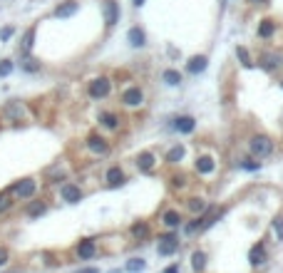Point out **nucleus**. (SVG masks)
Returning <instances> with one entry per match:
<instances>
[{"label":"nucleus","instance_id":"obj_1","mask_svg":"<svg viewBox=\"0 0 283 273\" xmlns=\"http://www.w3.org/2000/svg\"><path fill=\"white\" fill-rule=\"evenodd\" d=\"M249 149H251L253 157H268V154L273 152V142H271L268 137H264V134H256V137L249 142Z\"/></svg>","mask_w":283,"mask_h":273},{"label":"nucleus","instance_id":"obj_2","mask_svg":"<svg viewBox=\"0 0 283 273\" xmlns=\"http://www.w3.org/2000/svg\"><path fill=\"white\" fill-rule=\"evenodd\" d=\"M87 92H90V97H95V99L110 97V92H112V82L107 80V77H100V80L90 82V87H87Z\"/></svg>","mask_w":283,"mask_h":273},{"label":"nucleus","instance_id":"obj_3","mask_svg":"<svg viewBox=\"0 0 283 273\" xmlns=\"http://www.w3.org/2000/svg\"><path fill=\"white\" fill-rule=\"evenodd\" d=\"M142 102H144V92L139 87L124 90V95H122V104H124V107H139Z\"/></svg>","mask_w":283,"mask_h":273},{"label":"nucleus","instance_id":"obj_4","mask_svg":"<svg viewBox=\"0 0 283 273\" xmlns=\"http://www.w3.org/2000/svg\"><path fill=\"white\" fill-rule=\"evenodd\" d=\"M35 189H37V184L33 179H23L20 184H15V196L17 199H30L35 194Z\"/></svg>","mask_w":283,"mask_h":273},{"label":"nucleus","instance_id":"obj_5","mask_svg":"<svg viewBox=\"0 0 283 273\" xmlns=\"http://www.w3.org/2000/svg\"><path fill=\"white\" fill-rule=\"evenodd\" d=\"M249 261H251V266H261V263H266V261H268L264 243H256V246H251V251H249Z\"/></svg>","mask_w":283,"mask_h":273},{"label":"nucleus","instance_id":"obj_6","mask_svg":"<svg viewBox=\"0 0 283 273\" xmlns=\"http://www.w3.org/2000/svg\"><path fill=\"white\" fill-rule=\"evenodd\" d=\"M177 246H179L177 243V236H171V234L169 236H162L159 239V254L162 256H171L174 251H177Z\"/></svg>","mask_w":283,"mask_h":273},{"label":"nucleus","instance_id":"obj_7","mask_svg":"<svg viewBox=\"0 0 283 273\" xmlns=\"http://www.w3.org/2000/svg\"><path fill=\"white\" fill-rule=\"evenodd\" d=\"M77 256H80L82 261H90V258L95 256V241H92V239H82L80 246H77Z\"/></svg>","mask_w":283,"mask_h":273},{"label":"nucleus","instance_id":"obj_8","mask_svg":"<svg viewBox=\"0 0 283 273\" xmlns=\"http://www.w3.org/2000/svg\"><path fill=\"white\" fill-rule=\"evenodd\" d=\"M221 214H224V209L214 206L211 211H206V214H204V219H199V228H209V226H214L216 221L221 219Z\"/></svg>","mask_w":283,"mask_h":273},{"label":"nucleus","instance_id":"obj_9","mask_svg":"<svg viewBox=\"0 0 283 273\" xmlns=\"http://www.w3.org/2000/svg\"><path fill=\"white\" fill-rule=\"evenodd\" d=\"M87 146H90L92 152H97V154H107V152H110V142H104V139L97 137V134H90V139H87Z\"/></svg>","mask_w":283,"mask_h":273},{"label":"nucleus","instance_id":"obj_10","mask_svg":"<svg viewBox=\"0 0 283 273\" xmlns=\"http://www.w3.org/2000/svg\"><path fill=\"white\" fill-rule=\"evenodd\" d=\"M127 179H124V172L119 169V166H112V169H107V186H112V189H117V186H122Z\"/></svg>","mask_w":283,"mask_h":273},{"label":"nucleus","instance_id":"obj_11","mask_svg":"<svg viewBox=\"0 0 283 273\" xmlns=\"http://www.w3.org/2000/svg\"><path fill=\"white\" fill-rule=\"evenodd\" d=\"M62 199L67 201V204H77V201L82 199L80 186H75V184H65V186H62Z\"/></svg>","mask_w":283,"mask_h":273},{"label":"nucleus","instance_id":"obj_12","mask_svg":"<svg viewBox=\"0 0 283 273\" xmlns=\"http://www.w3.org/2000/svg\"><path fill=\"white\" fill-rule=\"evenodd\" d=\"M206 65H209V60H206L204 55H197V57H191V60L186 62V70H189L191 75H199V72L206 70Z\"/></svg>","mask_w":283,"mask_h":273},{"label":"nucleus","instance_id":"obj_13","mask_svg":"<svg viewBox=\"0 0 283 273\" xmlns=\"http://www.w3.org/2000/svg\"><path fill=\"white\" fill-rule=\"evenodd\" d=\"M127 40H129V45H132V48H142V45L147 43V35H144L142 28H129Z\"/></svg>","mask_w":283,"mask_h":273},{"label":"nucleus","instance_id":"obj_14","mask_svg":"<svg viewBox=\"0 0 283 273\" xmlns=\"http://www.w3.org/2000/svg\"><path fill=\"white\" fill-rule=\"evenodd\" d=\"M3 114H5L8 119H13V122H20L25 112H23V104H20V102H10V104H5Z\"/></svg>","mask_w":283,"mask_h":273},{"label":"nucleus","instance_id":"obj_15","mask_svg":"<svg viewBox=\"0 0 283 273\" xmlns=\"http://www.w3.org/2000/svg\"><path fill=\"white\" fill-rule=\"evenodd\" d=\"M137 166H139V172H151V169H154V154H151V152H142L137 157Z\"/></svg>","mask_w":283,"mask_h":273},{"label":"nucleus","instance_id":"obj_16","mask_svg":"<svg viewBox=\"0 0 283 273\" xmlns=\"http://www.w3.org/2000/svg\"><path fill=\"white\" fill-rule=\"evenodd\" d=\"M100 124H102L104 129H117L119 127V117L115 112H102L100 114Z\"/></svg>","mask_w":283,"mask_h":273},{"label":"nucleus","instance_id":"obj_17","mask_svg":"<svg viewBox=\"0 0 283 273\" xmlns=\"http://www.w3.org/2000/svg\"><path fill=\"white\" fill-rule=\"evenodd\" d=\"M75 13H77V3H75V0H67V3H62V5L55 8V17H70Z\"/></svg>","mask_w":283,"mask_h":273},{"label":"nucleus","instance_id":"obj_18","mask_svg":"<svg viewBox=\"0 0 283 273\" xmlns=\"http://www.w3.org/2000/svg\"><path fill=\"white\" fill-rule=\"evenodd\" d=\"M174 129L182 132V134L194 132V119H191V117H179V119H174Z\"/></svg>","mask_w":283,"mask_h":273},{"label":"nucleus","instance_id":"obj_19","mask_svg":"<svg viewBox=\"0 0 283 273\" xmlns=\"http://www.w3.org/2000/svg\"><path fill=\"white\" fill-rule=\"evenodd\" d=\"M117 20H119V5L115 3V0H110V3H107V25L115 28Z\"/></svg>","mask_w":283,"mask_h":273},{"label":"nucleus","instance_id":"obj_20","mask_svg":"<svg viewBox=\"0 0 283 273\" xmlns=\"http://www.w3.org/2000/svg\"><path fill=\"white\" fill-rule=\"evenodd\" d=\"M149 234H151V228H149V224H147V221H139V224H134V226H132V236H134L137 241H144Z\"/></svg>","mask_w":283,"mask_h":273},{"label":"nucleus","instance_id":"obj_21","mask_svg":"<svg viewBox=\"0 0 283 273\" xmlns=\"http://www.w3.org/2000/svg\"><path fill=\"white\" fill-rule=\"evenodd\" d=\"M191 268L197 273H201L206 268V254H204V251H194V254H191Z\"/></svg>","mask_w":283,"mask_h":273},{"label":"nucleus","instance_id":"obj_22","mask_svg":"<svg viewBox=\"0 0 283 273\" xmlns=\"http://www.w3.org/2000/svg\"><path fill=\"white\" fill-rule=\"evenodd\" d=\"M179 221H182V216H179L177 211H164V214H162V224H164L166 228H177Z\"/></svg>","mask_w":283,"mask_h":273},{"label":"nucleus","instance_id":"obj_23","mask_svg":"<svg viewBox=\"0 0 283 273\" xmlns=\"http://www.w3.org/2000/svg\"><path fill=\"white\" fill-rule=\"evenodd\" d=\"M214 166H216V164H214L211 157H201V159L197 161V172H199V174H211Z\"/></svg>","mask_w":283,"mask_h":273},{"label":"nucleus","instance_id":"obj_24","mask_svg":"<svg viewBox=\"0 0 283 273\" xmlns=\"http://www.w3.org/2000/svg\"><path fill=\"white\" fill-rule=\"evenodd\" d=\"M184 154H186V149H184V146L182 144H177V146H171V149L166 152V161H182L184 159Z\"/></svg>","mask_w":283,"mask_h":273},{"label":"nucleus","instance_id":"obj_25","mask_svg":"<svg viewBox=\"0 0 283 273\" xmlns=\"http://www.w3.org/2000/svg\"><path fill=\"white\" fill-rule=\"evenodd\" d=\"M261 62H264V67L266 70H276L278 65H281V55H264V57H261Z\"/></svg>","mask_w":283,"mask_h":273},{"label":"nucleus","instance_id":"obj_26","mask_svg":"<svg viewBox=\"0 0 283 273\" xmlns=\"http://www.w3.org/2000/svg\"><path fill=\"white\" fill-rule=\"evenodd\" d=\"M45 209H48L45 201H33V204L28 206V216H33V219H35V216H42V214H45Z\"/></svg>","mask_w":283,"mask_h":273},{"label":"nucleus","instance_id":"obj_27","mask_svg":"<svg viewBox=\"0 0 283 273\" xmlns=\"http://www.w3.org/2000/svg\"><path fill=\"white\" fill-rule=\"evenodd\" d=\"M164 82H166V85H171V87H177L182 82V75L177 70H164Z\"/></svg>","mask_w":283,"mask_h":273},{"label":"nucleus","instance_id":"obj_28","mask_svg":"<svg viewBox=\"0 0 283 273\" xmlns=\"http://www.w3.org/2000/svg\"><path fill=\"white\" fill-rule=\"evenodd\" d=\"M273 23L271 20H261V25H258V37H271L273 35Z\"/></svg>","mask_w":283,"mask_h":273},{"label":"nucleus","instance_id":"obj_29","mask_svg":"<svg viewBox=\"0 0 283 273\" xmlns=\"http://www.w3.org/2000/svg\"><path fill=\"white\" fill-rule=\"evenodd\" d=\"M144 268H147V261L144 258H132V261L127 263V271L129 273H142Z\"/></svg>","mask_w":283,"mask_h":273},{"label":"nucleus","instance_id":"obj_30","mask_svg":"<svg viewBox=\"0 0 283 273\" xmlns=\"http://www.w3.org/2000/svg\"><path fill=\"white\" fill-rule=\"evenodd\" d=\"M236 57H238V62H241L244 67H251V65H253V62H251V55H249L246 48H236Z\"/></svg>","mask_w":283,"mask_h":273},{"label":"nucleus","instance_id":"obj_31","mask_svg":"<svg viewBox=\"0 0 283 273\" xmlns=\"http://www.w3.org/2000/svg\"><path fill=\"white\" fill-rule=\"evenodd\" d=\"M186 204H189V211H194V214H199V211H204V209H206V204L201 199H189Z\"/></svg>","mask_w":283,"mask_h":273},{"label":"nucleus","instance_id":"obj_32","mask_svg":"<svg viewBox=\"0 0 283 273\" xmlns=\"http://www.w3.org/2000/svg\"><path fill=\"white\" fill-rule=\"evenodd\" d=\"M33 40H35V30H28L25 37H23V52H30L33 50Z\"/></svg>","mask_w":283,"mask_h":273},{"label":"nucleus","instance_id":"obj_33","mask_svg":"<svg viewBox=\"0 0 283 273\" xmlns=\"http://www.w3.org/2000/svg\"><path fill=\"white\" fill-rule=\"evenodd\" d=\"M13 72V62L10 60H0V77H8Z\"/></svg>","mask_w":283,"mask_h":273},{"label":"nucleus","instance_id":"obj_34","mask_svg":"<svg viewBox=\"0 0 283 273\" xmlns=\"http://www.w3.org/2000/svg\"><path fill=\"white\" fill-rule=\"evenodd\" d=\"M273 228H276L278 241H283V219H281V216H276V219H273Z\"/></svg>","mask_w":283,"mask_h":273},{"label":"nucleus","instance_id":"obj_35","mask_svg":"<svg viewBox=\"0 0 283 273\" xmlns=\"http://www.w3.org/2000/svg\"><path fill=\"white\" fill-rule=\"evenodd\" d=\"M241 166H244V169H251V172H256L261 164H258V161H251V159H244V164H241Z\"/></svg>","mask_w":283,"mask_h":273},{"label":"nucleus","instance_id":"obj_36","mask_svg":"<svg viewBox=\"0 0 283 273\" xmlns=\"http://www.w3.org/2000/svg\"><path fill=\"white\" fill-rule=\"evenodd\" d=\"M13 32H15L13 28H3V30H0V40L5 43V40H10V37H13Z\"/></svg>","mask_w":283,"mask_h":273},{"label":"nucleus","instance_id":"obj_37","mask_svg":"<svg viewBox=\"0 0 283 273\" xmlns=\"http://www.w3.org/2000/svg\"><path fill=\"white\" fill-rule=\"evenodd\" d=\"M8 258H10L8 248H3V246H0V266H5V263H8Z\"/></svg>","mask_w":283,"mask_h":273},{"label":"nucleus","instance_id":"obj_38","mask_svg":"<svg viewBox=\"0 0 283 273\" xmlns=\"http://www.w3.org/2000/svg\"><path fill=\"white\" fill-rule=\"evenodd\" d=\"M8 206H10V199H8L5 194H0V211H5Z\"/></svg>","mask_w":283,"mask_h":273},{"label":"nucleus","instance_id":"obj_39","mask_svg":"<svg viewBox=\"0 0 283 273\" xmlns=\"http://www.w3.org/2000/svg\"><path fill=\"white\" fill-rule=\"evenodd\" d=\"M197 228H199V219H197V221H191V224L186 226V234H194Z\"/></svg>","mask_w":283,"mask_h":273},{"label":"nucleus","instance_id":"obj_40","mask_svg":"<svg viewBox=\"0 0 283 273\" xmlns=\"http://www.w3.org/2000/svg\"><path fill=\"white\" fill-rule=\"evenodd\" d=\"M25 70H37V65H35V60H28V62H25Z\"/></svg>","mask_w":283,"mask_h":273},{"label":"nucleus","instance_id":"obj_41","mask_svg":"<svg viewBox=\"0 0 283 273\" xmlns=\"http://www.w3.org/2000/svg\"><path fill=\"white\" fill-rule=\"evenodd\" d=\"M174 186H184V177H174Z\"/></svg>","mask_w":283,"mask_h":273},{"label":"nucleus","instance_id":"obj_42","mask_svg":"<svg viewBox=\"0 0 283 273\" xmlns=\"http://www.w3.org/2000/svg\"><path fill=\"white\" fill-rule=\"evenodd\" d=\"M77 273H97V268H82V271H77Z\"/></svg>","mask_w":283,"mask_h":273},{"label":"nucleus","instance_id":"obj_43","mask_svg":"<svg viewBox=\"0 0 283 273\" xmlns=\"http://www.w3.org/2000/svg\"><path fill=\"white\" fill-rule=\"evenodd\" d=\"M164 273H179V271H177V266H171V268H166Z\"/></svg>","mask_w":283,"mask_h":273},{"label":"nucleus","instance_id":"obj_44","mask_svg":"<svg viewBox=\"0 0 283 273\" xmlns=\"http://www.w3.org/2000/svg\"><path fill=\"white\" fill-rule=\"evenodd\" d=\"M132 3H134L137 8H142V5H144V0H132Z\"/></svg>","mask_w":283,"mask_h":273},{"label":"nucleus","instance_id":"obj_45","mask_svg":"<svg viewBox=\"0 0 283 273\" xmlns=\"http://www.w3.org/2000/svg\"><path fill=\"white\" fill-rule=\"evenodd\" d=\"M251 3H266V0H251Z\"/></svg>","mask_w":283,"mask_h":273}]
</instances>
